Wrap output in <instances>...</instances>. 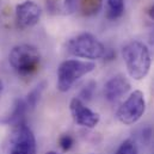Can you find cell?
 Masks as SVG:
<instances>
[{"label":"cell","instance_id":"cell-1","mask_svg":"<svg viewBox=\"0 0 154 154\" xmlns=\"http://www.w3.org/2000/svg\"><path fill=\"white\" fill-rule=\"evenodd\" d=\"M122 56L129 75L134 80L147 77L151 68V54L147 45L140 41H130L122 49Z\"/></svg>","mask_w":154,"mask_h":154},{"label":"cell","instance_id":"cell-2","mask_svg":"<svg viewBox=\"0 0 154 154\" xmlns=\"http://www.w3.org/2000/svg\"><path fill=\"white\" fill-rule=\"evenodd\" d=\"M8 61L12 68L22 77L34 74L39 67L41 54L31 44H18L12 48Z\"/></svg>","mask_w":154,"mask_h":154},{"label":"cell","instance_id":"cell-3","mask_svg":"<svg viewBox=\"0 0 154 154\" xmlns=\"http://www.w3.org/2000/svg\"><path fill=\"white\" fill-rule=\"evenodd\" d=\"M96 63L91 61L81 60H66L57 68V90L60 92H67L80 78L94 71Z\"/></svg>","mask_w":154,"mask_h":154},{"label":"cell","instance_id":"cell-4","mask_svg":"<svg viewBox=\"0 0 154 154\" xmlns=\"http://www.w3.org/2000/svg\"><path fill=\"white\" fill-rule=\"evenodd\" d=\"M66 49L71 55L75 57L88 59V60L102 59L104 57L106 51L104 44L97 37H94L88 32L80 34L71 38L67 42Z\"/></svg>","mask_w":154,"mask_h":154},{"label":"cell","instance_id":"cell-5","mask_svg":"<svg viewBox=\"0 0 154 154\" xmlns=\"http://www.w3.org/2000/svg\"><path fill=\"white\" fill-rule=\"evenodd\" d=\"M146 111V100L141 91H134L124 103L118 108L116 117L117 119L125 125L135 124Z\"/></svg>","mask_w":154,"mask_h":154},{"label":"cell","instance_id":"cell-6","mask_svg":"<svg viewBox=\"0 0 154 154\" xmlns=\"http://www.w3.org/2000/svg\"><path fill=\"white\" fill-rule=\"evenodd\" d=\"M8 154H36V139L32 130L25 124L14 128L11 136Z\"/></svg>","mask_w":154,"mask_h":154},{"label":"cell","instance_id":"cell-7","mask_svg":"<svg viewBox=\"0 0 154 154\" xmlns=\"http://www.w3.org/2000/svg\"><path fill=\"white\" fill-rule=\"evenodd\" d=\"M69 110L71 115L73 117V121L78 125L93 129L100 121L99 114L92 111L90 108H87L82 100L79 98H73L69 103Z\"/></svg>","mask_w":154,"mask_h":154},{"label":"cell","instance_id":"cell-8","mask_svg":"<svg viewBox=\"0 0 154 154\" xmlns=\"http://www.w3.org/2000/svg\"><path fill=\"white\" fill-rule=\"evenodd\" d=\"M41 18L39 6L30 0H26L16 6V23L20 29H28L38 23Z\"/></svg>","mask_w":154,"mask_h":154},{"label":"cell","instance_id":"cell-9","mask_svg":"<svg viewBox=\"0 0 154 154\" xmlns=\"http://www.w3.org/2000/svg\"><path fill=\"white\" fill-rule=\"evenodd\" d=\"M130 91V82L121 74L115 75L108 80L104 86V96L109 102H116L125 96Z\"/></svg>","mask_w":154,"mask_h":154},{"label":"cell","instance_id":"cell-10","mask_svg":"<svg viewBox=\"0 0 154 154\" xmlns=\"http://www.w3.org/2000/svg\"><path fill=\"white\" fill-rule=\"evenodd\" d=\"M28 110H29V108H28V104H26L25 99L18 98V99H16V102L13 104V109H12L11 114L6 118L1 119V122L5 123V124L14 125V127H17L19 124H23V123H25L24 119H25V115H26Z\"/></svg>","mask_w":154,"mask_h":154},{"label":"cell","instance_id":"cell-11","mask_svg":"<svg viewBox=\"0 0 154 154\" xmlns=\"http://www.w3.org/2000/svg\"><path fill=\"white\" fill-rule=\"evenodd\" d=\"M124 0H106L105 4V17L109 20H116L124 13Z\"/></svg>","mask_w":154,"mask_h":154},{"label":"cell","instance_id":"cell-12","mask_svg":"<svg viewBox=\"0 0 154 154\" xmlns=\"http://www.w3.org/2000/svg\"><path fill=\"white\" fill-rule=\"evenodd\" d=\"M44 88H45V82L43 81V82L38 84L37 86H35V88H32V90L28 93V96H26V98H25V102H26L28 108H29L30 110H34V109L37 106V104H38V102H39V98H41V96H42Z\"/></svg>","mask_w":154,"mask_h":154},{"label":"cell","instance_id":"cell-13","mask_svg":"<svg viewBox=\"0 0 154 154\" xmlns=\"http://www.w3.org/2000/svg\"><path fill=\"white\" fill-rule=\"evenodd\" d=\"M102 1L103 0H81L80 7H81L82 14L85 16L96 14L102 7Z\"/></svg>","mask_w":154,"mask_h":154},{"label":"cell","instance_id":"cell-14","mask_svg":"<svg viewBox=\"0 0 154 154\" xmlns=\"http://www.w3.org/2000/svg\"><path fill=\"white\" fill-rule=\"evenodd\" d=\"M115 154H139V149L135 141H133L131 139H128L121 143V146L117 148Z\"/></svg>","mask_w":154,"mask_h":154},{"label":"cell","instance_id":"cell-15","mask_svg":"<svg viewBox=\"0 0 154 154\" xmlns=\"http://www.w3.org/2000/svg\"><path fill=\"white\" fill-rule=\"evenodd\" d=\"M96 86H97V84H96L94 81L87 82V84L82 87V90L80 91L79 99H80V100H91V98H92V96H93V92H94V90H96Z\"/></svg>","mask_w":154,"mask_h":154},{"label":"cell","instance_id":"cell-16","mask_svg":"<svg viewBox=\"0 0 154 154\" xmlns=\"http://www.w3.org/2000/svg\"><path fill=\"white\" fill-rule=\"evenodd\" d=\"M59 145H60V147H61L65 152H67V151H69V149L73 147V145H74V139H73L69 134H63V135L59 139Z\"/></svg>","mask_w":154,"mask_h":154},{"label":"cell","instance_id":"cell-17","mask_svg":"<svg viewBox=\"0 0 154 154\" xmlns=\"http://www.w3.org/2000/svg\"><path fill=\"white\" fill-rule=\"evenodd\" d=\"M80 1H81V0H63V5H62L63 13H66V14H72V13H74V12L77 11Z\"/></svg>","mask_w":154,"mask_h":154},{"label":"cell","instance_id":"cell-18","mask_svg":"<svg viewBox=\"0 0 154 154\" xmlns=\"http://www.w3.org/2000/svg\"><path fill=\"white\" fill-rule=\"evenodd\" d=\"M45 8H47V12L50 14H57L60 12V6H59L57 0H47Z\"/></svg>","mask_w":154,"mask_h":154},{"label":"cell","instance_id":"cell-19","mask_svg":"<svg viewBox=\"0 0 154 154\" xmlns=\"http://www.w3.org/2000/svg\"><path fill=\"white\" fill-rule=\"evenodd\" d=\"M148 16H149L152 19H154V5L148 10Z\"/></svg>","mask_w":154,"mask_h":154},{"label":"cell","instance_id":"cell-20","mask_svg":"<svg viewBox=\"0 0 154 154\" xmlns=\"http://www.w3.org/2000/svg\"><path fill=\"white\" fill-rule=\"evenodd\" d=\"M2 91H4V85H2V81L0 80V94L2 93Z\"/></svg>","mask_w":154,"mask_h":154},{"label":"cell","instance_id":"cell-21","mask_svg":"<svg viewBox=\"0 0 154 154\" xmlns=\"http://www.w3.org/2000/svg\"><path fill=\"white\" fill-rule=\"evenodd\" d=\"M45 154H60V153H57V152H55V151H49V152H47Z\"/></svg>","mask_w":154,"mask_h":154},{"label":"cell","instance_id":"cell-22","mask_svg":"<svg viewBox=\"0 0 154 154\" xmlns=\"http://www.w3.org/2000/svg\"><path fill=\"white\" fill-rule=\"evenodd\" d=\"M0 5H1V0H0Z\"/></svg>","mask_w":154,"mask_h":154}]
</instances>
